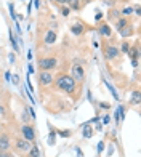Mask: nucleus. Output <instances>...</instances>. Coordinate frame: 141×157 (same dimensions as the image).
I'll return each instance as SVG.
<instances>
[{"label": "nucleus", "instance_id": "1", "mask_svg": "<svg viewBox=\"0 0 141 157\" xmlns=\"http://www.w3.org/2000/svg\"><path fill=\"white\" fill-rule=\"evenodd\" d=\"M56 83H58V87L63 91H67V93H72V91L75 90V80L70 75H61Z\"/></svg>", "mask_w": 141, "mask_h": 157}, {"label": "nucleus", "instance_id": "2", "mask_svg": "<svg viewBox=\"0 0 141 157\" xmlns=\"http://www.w3.org/2000/svg\"><path fill=\"white\" fill-rule=\"evenodd\" d=\"M56 64H58V61H56V58H42L39 59V66L42 71H51L56 67Z\"/></svg>", "mask_w": 141, "mask_h": 157}, {"label": "nucleus", "instance_id": "3", "mask_svg": "<svg viewBox=\"0 0 141 157\" xmlns=\"http://www.w3.org/2000/svg\"><path fill=\"white\" fill-rule=\"evenodd\" d=\"M74 78V80H79L82 82L83 78H85V71H83L82 66H79V64H75V66H72V75H70Z\"/></svg>", "mask_w": 141, "mask_h": 157}, {"label": "nucleus", "instance_id": "4", "mask_svg": "<svg viewBox=\"0 0 141 157\" xmlns=\"http://www.w3.org/2000/svg\"><path fill=\"white\" fill-rule=\"evenodd\" d=\"M21 132H23L24 140H27V141H34V140H35V132H34V128H32L31 125H27V124L23 125Z\"/></svg>", "mask_w": 141, "mask_h": 157}, {"label": "nucleus", "instance_id": "5", "mask_svg": "<svg viewBox=\"0 0 141 157\" xmlns=\"http://www.w3.org/2000/svg\"><path fill=\"white\" fill-rule=\"evenodd\" d=\"M39 82H40L42 85H50V83L53 82V75L50 74V71H44V72H40Z\"/></svg>", "mask_w": 141, "mask_h": 157}, {"label": "nucleus", "instance_id": "6", "mask_svg": "<svg viewBox=\"0 0 141 157\" xmlns=\"http://www.w3.org/2000/svg\"><path fill=\"white\" fill-rule=\"evenodd\" d=\"M117 56H119V48L117 47L111 45V47L106 48V58H108V59H116Z\"/></svg>", "mask_w": 141, "mask_h": 157}, {"label": "nucleus", "instance_id": "7", "mask_svg": "<svg viewBox=\"0 0 141 157\" xmlns=\"http://www.w3.org/2000/svg\"><path fill=\"white\" fill-rule=\"evenodd\" d=\"M44 42H45L47 45H53L55 42H56V32L55 31H47L45 37H44Z\"/></svg>", "mask_w": 141, "mask_h": 157}, {"label": "nucleus", "instance_id": "8", "mask_svg": "<svg viewBox=\"0 0 141 157\" xmlns=\"http://www.w3.org/2000/svg\"><path fill=\"white\" fill-rule=\"evenodd\" d=\"M10 149V138L6 135H0V151H8Z\"/></svg>", "mask_w": 141, "mask_h": 157}, {"label": "nucleus", "instance_id": "9", "mask_svg": "<svg viewBox=\"0 0 141 157\" xmlns=\"http://www.w3.org/2000/svg\"><path fill=\"white\" fill-rule=\"evenodd\" d=\"M16 147L21 149V151H26V152H27V151L31 149V141H27V140H24V138H23V140H18V141H16Z\"/></svg>", "mask_w": 141, "mask_h": 157}, {"label": "nucleus", "instance_id": "10", "mask_svg": "<svg viewBox=\"0 0 141 157\" xmlns=\"http://www.w3.org/2000/svg\"><path fill=\"white\" fill-rule=\"evenodd\" d=\"M100 34L104 35V37H111V27L108 24H101L100 26Z\"/></svg>", "mask_w": 141, "mask_h": 157}, {"label": "nucleus", "instance_id": "11", "mask_svg": "<svg viewBox=\"0 0 141 157\" xmlns=\"http://www.w3.org/2000/svg\"><path fill=\"white\" fill-rule=\"evenodd\" d=\"M82 135H83V138H91V136H93V128H91V127L87 124L85 127H83Z\"/></svg>", "mask_w": 141, "mask_h": 157}, {"label": "nucleus", "instance_id": "12", "mask_svg": "<svg viewBox=\"0 0 141 157\" xmlns=\"http://www.w3.org/2000/svg\"><path fill=\"white\" fill-rule=\"evenodd\" d=\"M70 31H72V34H75V35H80L83 32V24L77 23V24H74L72 27H70Z\"/></svg>", "mask_w": 141, "mask_h": 157}, {"label": "nucleus", "instance_id": "13", "mask_svg": "<svg viewBox=\"0 0 141 157\" xmlns=\"http://www.w3.org/2000/svg\"><path fill=\"white\" fill-rule=\"evenodd\" d=\"M130 103H131V104H139V91H138V90H135V91L131 93Z\"/></svg>", "mask_w": 141, "mask_h": 157}, {"label": "nucleus", "instance_id": "14", "mask_svg": "<svg viewBox=\"0 0 141 157\" xmlns=\"http://www.w3.org/2000/svg\"><path fill=\"white\" fill-rule=\"evenodd\" d=\"M119 32H120V35H122V37H128V35H131V34H133V29H131L130 26H125L124 29H120Z\"/></svg>", "mask_w": 141, "mask_h": 157}, {"label": "nucleus", "instance_id": "15", "mask_svg": "<svg viewBox=\"0 0 141 157\" xmlns=\"http://www.w3.org/2000/svg\"><path fill=\"white\" fill-rule=\"evenodd\" d=\"M27 152H29V157H40V152H39L37 146H31V149Z\"/></svg>", "mask_w": 141, "mask_h": 157}, {"label": "nucleus", "instance_id": "16", "mask_svg": "<svg viewBox=\"0 0 141 157\" xmlns=\"http://www.w3.org/2000/svg\"><path fill=\"white\" fill-rule=\"evenodd\" d=\"M104 85H106V87H108V88L111 90V93H112V96H114L116 99H119V93H117V91L114 90V87H112V85H111L109 82H106V80H104Z\"/></svg>", "mask_w": 141, "mask_h": 157}, {"label": "nucleus", "instance_id": "17", "mask_svg": "<svg viewBox=\"0 0 141 157\" xmlns=\"http://www.w3.org/2000/svg\"><path fill=\"white\" fill-rule=\"evenodd\" d=\"M10 40H11V45H13V48H15V52L18 53L19 52V47H18V42L15 40V37H13V32L10 31Z\"/></svg>", "mask_w": 141, "mask_h": 157}, {"label": "nucleus", "instance_id": "18", "mask_svg": "<svg viewBox=\"0 0 141 157\" xmlns=\"http://www.w3.org/2000/svg\"><path fill=\"white\" fill-rule=\"evenodd\" d=\"M125 26H128V24H127V19H124V18H122V19H119V21H117V29H119V31L124 29Z\"/></svg>", "mask_w": 141, "mask_h": 157}, {"label": "nucleus", "instance_id": "19", "mask_svg": "<svg viewBox=\"0 0 141 157\" xmlns=\"http://www.w3.org/2000/svg\"><path fill=\"white\" fill-rule=\"evenodd\" d=\"M128 55L131 56L133 59H136V58H138V50H136V48H131V50H128Z\"/></svg>", "mask_w": 141, "mask_h": 157}, {"label": "nucleus", "instance_id": "20", "mask_svg": "<svg viewBox=\"0 0 141 157\" xmlns=\"http://www.w3.org/2000/svg\"><path fill=\"white\" fill-rule=\"evenodd\" d=\"M8 10H10V16H11V19H16V15H15V8H13V5H11V3L8 5Z\"/></svg>", "mask_w": 141, "mask_h": 157}, {"label": "nucleus", "instance_id": "21", "mask_svg": "<svg viewBox=\"0 0 141 157\" xmlns=\"http://www.w3.org/2000/svg\"><path fill=\"white\" fill-rule=\"evenodd\" d=\"M48 144H55V132H51L50 133V136H48Z\"/></svg>", "mask_w": 141, "mask_h": 157}, {"label": "nucleus", "instance_id": "22", "mask_svg": "<svg viewBox=\"0 0 141 157\" xmlns=\"http://www.w3.org/2000/svg\"><path fill=\"white\" fill-rule=\"evenodd\" d=\"M124 15L127 16V15H131V13H133V8H131V6H127V8H124Z\"/></svg>", "mask_w": 141, "mask_h": 157}, {"label": "nucleus", "instance_id": "23", "mask_svg": "<svg viewBox=\"0 0 141 157\" xmlns=\"http://www.w3.org/2000/svg\"><path fill=\"white\" fill-rule=\"evenodd\" d=\"M128 50H130V48H128V44H127V42H124V45H122V52H124V53H128Z\"/></svg>", "mask_w": 141, "mask_h": 157}, {"label": "nucleus", "instance_id": "24", "mask_svg": "<svg viewBox=\"0 0 141 157\" xmlns=\"http://www.w3.org/2000/svg\"><path fill=\"white\" fill-rule=\"evenodd\" d=\"M101 122H103V124L106 125V124L109 122V116H103V117H101Z\"/></svg>", "mask_w": 141, "mask_h": 157}, {"label": "nucleus", "instance_id": "25", "mask_svg": "<svg viewBox=\"0 0 141 157\" xmlns=\"http://www.w3.org/2000/svg\"><path fill=\"white\" fill-rule=\"evenodd\" d=\"M29 119H31V117L27 116V111H24V112H23V120H24V122H27Z\"/></svg>", "mask_w": 141, "mask_h": 157}, {"label": "nucleus", "instance_id": "26", "mask_svg": "<svg viewBox=\"0 0 141 157\" xmlns=\"http://www.w3.org/2000/svg\"><path fill=\"white\" fill-rule=\"evenodd\" d=\"M61 15H63V16H67V15H69V8H63V10H61Z\"/></svg>", "mask_w": 141, "mask_h": 157}, {"label": "nucleus", "instance_id": "27", "mask_svg": "<svg viewBox=\"0 0 141 157\" xmlns=\"http://www.w3.org/2000/svg\"><path fill=\"white\" fill-rule=\"evenodd\" d=\"M11 80H13V83H15V85H16V83L19 82V77H18V75L15 74V75H13V78H11Z\"/></svg>", "mask_w": 141, "mask_h": 157}, {"label": "nucleus", "instance_id": "28", "mask_svg": "<svg viewBox=\"0 0 141 157\" xmlns=\"http://www.w3.org/2000/svg\"><path fill=\"white\" fill-rule=\"evenodd\" d=\"M100 108H103V109H108V108H109V104H108V103H101V104H100Z\"/></svg>", "mask_w": 141, "mask_h": 157}, {"label": "nucleus", "instance_id": "29", "mask_svg": "<svg viewBox=\"0 0 141 157\" xmlns=\"http://www.w3.org/2000/svg\"><path fill=\"white\" fill-rule=\"evenodd\" d=\"M56 2H58V3H61V5H64V3H69L70 0H56Z\"/></svg>", "mask_w": 141, "mask_h": 157}, {"label": "nucleus", "instance_id": "30", "mask_svg": "<svg viewBox=\"0 0 141 157\" xmlns=\"http://www.w3.org/2000/svg\"><path fill=\"white\" fill-rule=\"evenodd\" d=\"M0 157H10V155L6 154V151H0Z\"/></svg>", "mask_w": 141, "mask_h": 157}, {"label": "nucleus", "instance_id": "31", "mask_svg": "<svg viewBox=\"0 0 141 157\" xmlns=\"http://www.w3.org/2000/svg\"><path fill=\"white\" fill-rule=\"evenodd\" d=\"M103 147H104V144H103V141H101V143H100V144H98V151H100V152H101V151H103Z\"/></svg>", "mask_w": 141, "mask_h": 157}, {"label": "nucleus", "instance_id": "32", "mask_svg": "<svg viewBox=\"0 0 141 157\" xmlns=\"http://www.w3.org/2000/svg\"><path fill=\"white\" fill-rule=\"evenodd\" d=\"M75 152H77V155H79V157H83V154H82V151H80V149H79V147H77V149H75Z\"/></svg>", "mask_w": 141, "mask_h": 157}, {"label": "nucleus", "instance_id": "33", "mask_svg": "<svg viewBox=\"0 0 141 157\" xmlns=\"http://www.w3.org/2000/svg\"><path fill=\"white\" fill-rule=\"evenodd\" d=\"M69 135H70L69 132H61V136H69Z\"/></svg>", "mask_w": 141, "mask_h": 157}, {"label": "nucleus", "instance_id": "34", "mask_svg": "<svg viewBox=\"0 0 141 157\" xmlns=\"http://www.w3.org/2000/svg\"><path fill=\"white\" fill-rule=\"evenodd\" d=\"M10 77H11V74H10V72H6V74H5V78H6V80H10Z\"/></svg>", "mask_w": 141, "mask_h": 157}, {"label": "nucleus", "instance_id": "35", "mask_svg": "<svg viewBox=\"0 0 141 157\" xmlns=\"http://www.w3.org/2000/svg\"><path fill=\"white\" fill-rule=\"evenodd\" d=\"M34 2H35V8H39V6H40V3H39V0H34Z\"/></svg>", "mask_w": 141, "mask_h": 157}]
</instances>
